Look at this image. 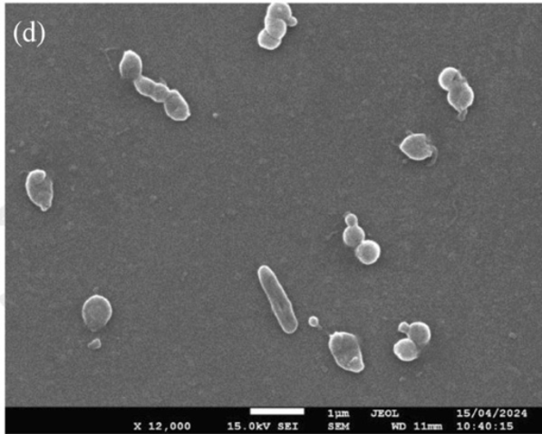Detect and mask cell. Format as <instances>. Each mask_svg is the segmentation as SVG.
I'll use <instances>...</instances> for the list:
<instances>
[{
    "label": "cell",
    "instance_id": "cell-1",
    "mask_svg": "<svg viewBox=\"0 0 542 434\" xmlns=\"http://www.w3.org/2000/svg\"><path fill=\"white\" fill-rule=\"evenodd\" d=\"M257 278L266 298L271 311L287 335H293L299 328V321L295 314L291 299L282 286L278 275L266 264L257 268Z\"/></svg>",
    "mask_w": 542,
    "mask_h": 434
},
{
    "label": "cell",
    "instance_id": "cell-2",
    "mask_svg": "<svg viewBox=\"0 0 542 434\" xmlns=\"http://www.w3.org/2000/svg\"><path fill=\"white\" fill-rule=\"evenodd\" d=\"M329 349L339 368L359 374L365 368L363 354L356 335L349 332H334L329 339Z\"/></svg>",
    "mask_w": 542,
    "mask_h": 434
},
{
    "label": "cell",
    "instance_id": "cell-3",
    "mask_svg": "<svg viewBox=\"0 0 542 434\" xmlns=\"http://www.w3.org/2000/svg\"><path fill=\"white\" fill-rule=\"evenodd\" d=\"M26 192L28 198L43 212L53 207L54 198L53 181L49 178L45 169H35L30 171L26 178Z\"/></svg>",
    "mask_w": 542,
    "mask_h": 434
},
{
    "label": "cell",
    "instance_id": "cell-4",
    "mask_svg": "<svg viewBox=\"0 0 542 434\" xmlns=\"http://www.w3.org/2000/svg\"><path fill=\"white\" fill-rule=\"evenodd\" d=\"M112 313L111 301L101 294L92 295L82 307V318L86 328L92 332L105 328L112 318Z\"/></svg>",
    "mask_w": 542,
    "mask_h": 434
},
{
    "label": "cell",
    "instance_id": "cell-5",
    "mask_svg": "<svg viewBox=\"0 0 542 434\" xmlns=\"http://www.w3.org/2000/svg\"><path fill=\"white\" fill-rule=\"evenodd\" d=\"M400 150L408 159L415 161H424L431 159L434 153V147L424 133H412L403 138L400 143Z\"/></svg>",
    "mask_w": 542,
    "mask_h": 434
},
{
    "label": "cell",
    "instance_id": "cell-6",
    "mask_svg": "<svg viewBox=\"0 0 542 434\" xmlns=\"http://www.w3.org/2000/svg\"><path fill=\"white\" fill-rule=\"evenodd\" d=\"M475 99L474 88L471 87L469 82L465 77L447 92V102L459 114H468V111L474 104Z\"/></svg>",
    "mask_w": 542,
    "mask_h": 434
},
{
    "label": "cell",
    "instance_id": "cell-7",
    "mask_svg": "<svg viewBox=\"0 0 542 434\" xmlns=\"http://www.w3.org/2000/svg\"><path fill=\"white\" fill-rule=\"evenodd\" d=\"M163 110L166 115L176 122L187 121L191 117V107L184 94L179 90L169 91L168 97L163 101Z\"/></svg>",
    "mask_w": 542,
    "mask_h": 434
},
{
    "label": "cell",
    "instance_id": "cell-8",
    "mask_svg": "<svg viewBox=\"0 0 542 434\" xmlns=\"http://www.w3.org/2000/svg\"><path fill=\"white\" fill-rule=\"evenodd\" d=\"M135 90L141 96L153 100L156 103H163L169 92V88L165 82L155 81L147 75H140L135 81H132Z\"/></svg>",
    "mask_w": 542,
    "mask_h": 434
},
{
    "label": "cell",
    "instance_id": "cell-9",
    "mask_svg": "<svg viewBox=\"0 0 542 434\" xmlns=\"http://www.w3.org/2000/svg\"><path fill=\"white\" fill-rule=\"evenodd\" d=\"M120 75L125 80L135 81L143 72V60L135 50H125L119 64Z\"/></svg>",
    "mask_w": 542,
    "mask_h": 434
},
{
    "label": "cell",
    "instance_id": "cell-10",
    "mask_svg": "<svg viewBox=\"0 0 542 434\" xmlns=\"http://www.w3.org/2000/svg\"><path fill=\"white\" fill-rule=\"evenodd\" d=\"M355 248V256L363 265H373L382 256L381 245L373 240H364Z\"/></svg>",
    "mask_w": 542,
    "mask_h": 434
},
{
    "label": "cell",
    "instance_id": "cell-11",
    "mask_svg": "<svg viewBox=\"0 0 542 434\" xmlns=\"http://www.w3.org/2000/svg\"><path fill=\"white\" fill-rule=\"evenodd\" d=\"M265 17L280 18L287 24L288 27H295L298 24V18L294 15L291 5L286 2L269 4Z\"/></svg>",
    "mask_w": 542,
    "mask_h": 434
},
{
    "label": "cell",
    "instance_id": "cell-12",
    "mask_svg": "<svg viewBox=\"0 0 542 434\" xmlns=\"http://www.w3.org/2000/svg\"><path fill=\"white\" fill-rule=\"evenodd\" d=\"M393 353L400 361L411 362L418 360L420 356V349L417 343L407 337L401 339V341L394 344Z\"/></svg>",
    "mask_w": 542,
    "mask_h": 434
},
{
    "label": "cell",
    "instance_id": "cell-13",
    "mask_svg": "<svg viewBox=\"0 0 542 434\" xmlns=\"http://www.w3.org/2000/svg\"><path fill=\"white\" fill-rule=\"evenodd\" d=\"M406 335L417 343L419 347H425L431 341L432 331L427 323L417 321V323L409 324Z\"/></svg>",
    "mask_w": 542,
    "mask_h": 434
},
{
    "label": "cell",
    "instance_id": "cell-14",
    "mask_svg": "<svg viewBox=\"0 0 542 434\" xmlns=\"http://www.w3.org/2000/svg\"><path fill=\"white\" fill-rule=\"evenodd\" d=\"M464 78L461 71L453 66H447L440 71L438 77V83L442 90L449 92L458 82Z\"/></svg>",
    "mask_w": 542,
    "mask_h": 434
},
{
    "label": "cell",
    "instance_id": "cell-15",
    "mask_svg": "<svg viewBox=\"0 0 542 434\" xmlns=\"http://www.w3.org/2000/svg\"><path fill=\"white\" fill-rule=\"evenodd\" d=\"M264 29L267 31L270 35H273L275 39L283 40L285 39L288 26L287 24L280 20V18H270L264 17Z\"/></svg>",
    "mask_w": 542,
    "mask_h": 434
},
{
    "label": "cell",
    "instance_id": "cell-16",
    "mask_svg": "<svg viewBox=\"0 0 542 434\" xmlns=\"http://www.w3.org/2000/svg\"><path fill=\"white\" fill-rule=\"evenodd\" d=\"M343 238L346 246L356 247L365 240V231L358 224L348 226L344 231Z\"/></svg>",
    "mask_w": 542,
    "mask_h": 434
},
{
    "label": "cell",
    "instance_id": "cell-17",
    "mask_svg": "<svg viewBox=\"0 0 542 434\" xmlns=\"http://www.w3.org/2000/svg\"><path fill=\"white\" fill-rule=\"evenodd\" d=\"M256 42L258 46L266 50H276L281 46L282 41L275 39L273 35H270L264 28L258 33L256 36Z\"/></svg>",
    "mask_w": 542,
    "mask_h": 434
},
{
    "label": "cell",
    "instance_id": "cell-18",
    "mask_svg": "<svg viewBox=\"0 0 542 434\" xmlns=\"http://www.w3.org/2000/svg\"><path fill=\"white\" fill-rule=\"evenodd\" d=\"M251 413L254 414H270V415H286V414H294V413H304V410H291V409H260V410H251Z\"/></svg>",
    "mask_w": 542,
    "mask_h": 434
},
{
    "label": "cell",
    "instance_id": "cell-19",
    "mask_svg": "<svg viewBox=\"0 0 542 434\" xmlns=\"http://www.w3.org/2000/svg\"><path fill=\"white\" fill-rule=\"evenodd\" d=\"M344 222H345L346 226L357 225L358 217H357L356 214L349 212V213H346V216L344 217Z\"/></svg>",
    "mask_w": 542,
    "mask_h": 434
},
{
    "label": "cell",
    "instance_id": "cell-20",
    "mask_svg": "<svg viewBox=\"0 0 542 434\" xmlns=\"http://www.w3.org/2000/svg\"><path fill=\"white\" fill-rule=\"evenodd\" d=\"M408 328H409V323H402L399 325V331H400L401 333H402V334H406V333H407V331H408Z\"/></svg>",
    "mask_w": 542,
    "mask_h": 434
}]
</instances>
